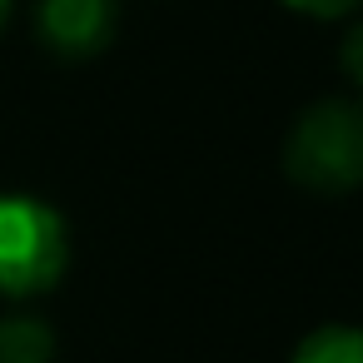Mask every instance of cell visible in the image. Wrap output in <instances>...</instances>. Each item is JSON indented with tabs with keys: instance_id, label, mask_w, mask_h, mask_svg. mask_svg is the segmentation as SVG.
Listing matches in <instances>:
<instances>
[{
	"instance_id": "6da1fadb",
	"label": "cell",
	"mask_w": 363,
	"mask_h": 363,
	"mask_svg": "<svg viewBox=\"0 0 363 363\" xmlns=\"http://www.w3.org/2000/svg\"><path fill=\"white\" fill-rule=\"evenodd\" d=\"M284 174L318 199H343L363 189V100H313L284 135Z\"/></svg>"
},
{
	"instance_id": "7a4b0ae2",
	"label": "cell",
	"mask_w": 363,
	"mask_h": 363,
	"mask_svg": "<svg viewBox=\"0 0 363 363\" xmlns=\"http://www.w3.org/2000/svg\"><path fill=\"white\" fill-rule=\"evenodd\" d=\"M70 269L65 214L35 194H0V298H40Z\"/></svg>"
},
{
	"instance_id": "3957f363",
	"label": "cell",
	"mask_w": 363,
	"mask_h": 363,
	"mask_svg": "<svg viewBox=\"0 0 363 363\" xmlns=\"http://www.w3.org/2000/svg\"><path fill=\"white\" fill-rule=\"evenodd\" d=\"M120 30V0H35V35L60 60L100 55Z\"/></svg>"
},
{
	"instance_id": "277c9868",
	"label": "cell",
	"mask_w": 363,
	"mask_h": 363,
	"mask_svg": "<svg viewBox=\"0 0 363 363\" xmlns=\"http://www.w3.org/2000/svg\"><path fill=\"white\" fill-rule=\"evenodd\" d=\"M55 328L40 313H6L0 318V363H55Z\"/></svg>"
},
{
	"instance_id": "5b68a950",
	"label": "cell",
	"mask_w": 363,
	"mask_h": 363,
	"mask_svg": "<svg viewBox=\"0 0 363 363\" xmlns=\"http://www.w3.org/2000/svg\"><path fill=\"white\" fill-rule=\"evenodd\" d=\"M289 363H363V328L358 323H318L289 353Z\"/></svg>"
},
{
	"instance_id": "8992f818",
	"label": "cell",
	"mask_w": 363,
	"mask_h": 363,
	"mask_svg": "<svg viewBox=\"0 0 363 363\" xmlns=\"http://www.w3.org/2000/svg\"><path fill=\"white\" fill-rule=\"evenodd\" d=\"M338 70L348 75V85H353L358 100H363V21L348 26V35L338 40Z\"/></svg>"
},
{
	"instance_id": "52a82bcc",
	"label": "cell",
	"mask_w": 363,
	"mask_h": 363,
	"mask_svg": "<svg viewBox=\"0 0 363 363\" xmlns=\"http://www.w3.org/2000/svg\"><path fill=\"white\" fill-rule=\"evenodd\" d=\"M284 11H298V16H308V21H343V16H353L363 0H279Z\"/></svg>"
},
{
	"instance_id": "ba28073f",
	"label": "cell",
	"mask_w": 363,
	"mask_h": 363,
	"mask_svg": "<svg viewBox=\"0 0 363 363\" xmlns=\"http://www.w3.org/2000/svg\"><path fill=\"white\" fill-rule=\"evenodd\" d=\"M11 11H16V0H0V30L11 26Z\"/></svg>"
}]
</instances>
